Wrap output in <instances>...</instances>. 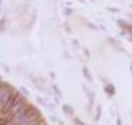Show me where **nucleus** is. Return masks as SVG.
<instances>
[{
	"instance_id": "obj_2",
	"label": "nucleus",
	"mask_w": 132,
	"mask_h": 125,
	"mask_svg": "<svg viewBox=\"0 0 132 125\" xmlns=\"http://www.w3.org/2000/svg\"><path fill=\"white\" fill-rule=\"evenodd\" d=\"M77 124H79V125H82V124H81V122H80V121H79V120H77Z\"/></svg>"
},
{
	"instance_id": "obj_1",
	"label": "nucleus",
	"mask_w": 132,
	"mask_h": 125,
	"mask_svg": "<svg viewBox=\"0 0 132 125\" xmlns=\"http://www.w3.org/2000/svg\"><path fill=\"white\" fill-rule=\"evenodd\" d=\"M7 124V120L5 119H2V120H0V125H5Z\"/></svg>"
}]
</instances>
